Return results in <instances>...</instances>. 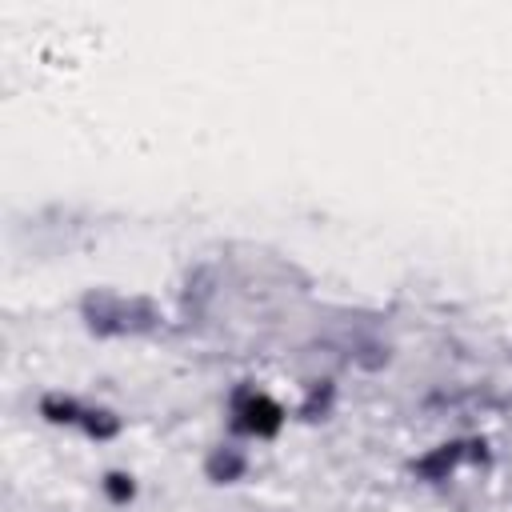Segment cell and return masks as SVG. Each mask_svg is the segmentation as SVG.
<instances>
[{"label":"cell","instance_id":"obj_4","mask_svg":"<svg viewBox=\"0 0 512 512\" xmlns=\"http://www.w3.org/2000/svg\"><path fill=\"white\" fill-rule=\"evenodd\" d=\"M84 412H88V404L76 392H64V388H52V392H44L36 400V416L44 424H52V428H80Z\"/></svg>","mask_w":512,"mask_h":512},{"label":"cell","instance_id":"obj_6","mask_svg":"<svg viewBox=\"0 0 512 512\" xmlns=\"http://www.w3.org/2000/svg\"><path fill=\"white\" fill-rule=\"evenodd\" d=\"M80 432L88 440H96V444H108V440H116L124 432V416L112 412V408H104V404H88V412L80 420Z\"/></svg>","mask_w":512,"mask_h":512},{"label":"cell","instance_id":"obj_3","mask_svg":"<svg viewBox=\"0 0 512 512\" xmlns=\"http://www.w3.org/2000/svg\"><path fill=\"white\" fill-rule=\"evenodd\" d=\"M464 464H468V436H456V440H444V444L428 448L424 456H416L412 460V476L424 480V484H440Z\"/></svg>","mask_w":512,"mask_h":512},{"label":"cell","instance_id":"obj_7","mask_svg":"<svg viewBox=\"0 0 512 512\" xmlns=\"http://www.w3.org/2000/svg\"><path fill=\"white\" fill-rule=\"evenodd\" d=\"M336 408V384L324 376V380H312L308 388H304V400H300V416L304 420H324L328 412Z\"/></svg>","mask_w":512,"mask_h":512},{"label":"cell","instance_id":"obj_1","mask_svg":"<svg viewBox=\"0 0 512 512\" xmlns=\"http://www.w3.org/2000/svg\"><path fill=\"white\" fill-rule=\"evenodd\" d=\"M224 408H228V428L240 440H276L288 424V408L272 392H264L248 380L232 384Z\"/></svg>","mask_w":512,"mask_h":512},{"label":"cell","instance_id":"obj_5","mask_svg":"<svg viewBox=\"0 0 512 512\" xmlns=\"http://www.w3.org/2000/svg\"><path fill=\"white\" fill-rule=\"evenodd\" d=\"M96 484H100L104 504H112V508H132L140 496V480L132 468H104Z\"/></svg>","mask_w":512,"mask_h":512},{"label":"cell","instance_id":"obj_2","mask_svg":"<svg viewBox=\"0 0 512 512\" xmlns=\"http://www.w3.org/2000/svg\"><path fill=\"white\" fill-rule=\"evenodd\" d=\"M200 472H204L208 484L232 488V484H240V480L252 472V456H248V448H240L236 440H224V444H212V448L204 452Z\"/></svg>","mask_w":512,"mask_h":512}]
</instances>
